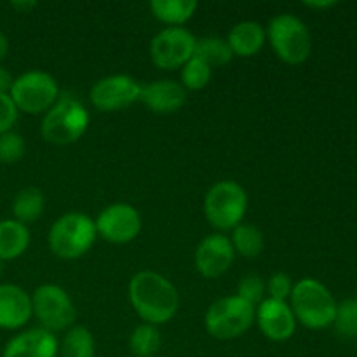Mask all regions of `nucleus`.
<instances>
[{
  "label": "nucleus",
  "instance_id": "f257e3e1",
  "mask_svg": "<svg viewBox=\"0 0 357 357\" xmlns=\"http://www.w3.org/2000/svg\"><path fill=\"white\" fill-rule=\"evenodd\" d=\"M129 302L146 324H166L180 309V295L173 282L159 272L142 271L129 281Z\"/></svg>",
  "mask_w": 357,
  "mask_h": 357
},
{
  "label": "nucleus",
  "instance_id": "f03ea898",
  "mask_svg": "<svg viewBox=\"0 0 357 357\" xmlns=\"http://www.w3.org/2000/svg\"><path fill=\"white\" fill-rule=\"evenodd\" d=\"M289 307L295 319L309 330H326L333 326L337 300L317 279L305 278L293 284Z\"/></svg>",
  "mask_w": 357,
  "mask_h": 357
},
{
  "label": "nucleus",
  "instance_id": "7ed1b4c3",
  "mask_svg": "<svg viewBox=\"0 0 357 357\" xmlns=\"http://www.w3.org/2000/svg\"><path fill=\"white\" fill-rule=\"evenodd\" d=\"M96 236L93 218L84 213H66L52 223L47 244L52 255L61 260H77L93 248Z\"/></svg>",
  "mask_w": 357,
  "mask_h": 357
},
{
  "label": "nucleus",
  "instance_id": "20e7f679",
  "mask_svg": "<svg viewBox=\"0 0 357 357\" xmlns=\"http://www.w3.org/2000/svg\"><path fill=\"white\" fill-rule=\"evenodd\" d=\"M272 51L288 65H302L312 52V35L300 17L279 14L272 17L267 28Z\"/></svg>",
  "mask_w": 357,
  "mask_h": 357
},
{
  "label": "nucleus",
  "instance_id": "39448f33",
  "mask_svg": "<svg viewBox=\"0 0 357 357\" xmlns=\"http://www.w3.org/2000/svg\"><path fill=\"white\" fill-rule=\"evenodd\" d=\"M89 126V114L73 98L58 100L42 119V138L52 145H70L84 136Z\"/></svg>",
  "mask_w": 357,
  "mask_h": 357
},
{
  "label": "nucleus",
  "instance_id": "423d86ee",
  "mask_svg": "<svg viewBox=\"0 0 357 357\" xmlns=\"http://www.w3.org/2000/svg\"><path fill=\"white\" fill-rule=\"evenodd\" d=\"M248 209V194L237 181L223 180L213 185L204 197L206 220L216 230H234Z\"/></svg>",
  "mask_w": 357,
  "mask_h": 357
},
{
  "label": "nucleus",
  "instance_id": "0eeeda50",
  "mask_svg": "<svg viewBox=\"0 0 357 357\" xmlns=\"http://www.w3.org/2000/svg\"><path fill=\"white\" fill-rule=\"evenodd\" d=\"M255 309L239 296H223L209 305L204 316L206 331L216 340H234L255 323Z\"/></svg>",
  "mask_w": 357,
  "mask_h": 357
},
{
  "label": "nucleus",
  "instance_id": "6e6552de",
  "mask_svg": "<svg viewBox=\"0 0 357 357\" xmlns=\"http://www.w3.org/2000/svg\"><path fill=\"white\" fill-rule=\"evenodd\" d=\"M9 96L17 112L30 115L45 114L59 100V87L51 73L31 70L14 79Z\"/></svg>",
  "mask_w": 357,
  "mask_h": 357
},
{
  "label": "nucleus",
  "instance_id": "1a4fd4ad",
  "mask_svg": "<svg viewBox=\"0 0 357 357\" xmlns=\"http://www.w3.org/2000/svg\"><path fill=\"white\" fill-rule=\"evenodd\" d=\"M31 312L40 321L42 328L51 333L73 326L77 309L68 293L56 284H42L31 295Z\"/></svg>",
  "mask_w": 357,
  "mask_h": 357
},
{
  "label": "nucleus",
  "instance_id": "9d476101",
  "mask_svg": "<svg viewBox=\"0 0 357 357\" xmlns=\"http://www.w3.org/2000/svg\"><path fill=\"white\" fill-rule=\"evenodd\" d=\"M197 38L183 26L164 28L150 42V58L160 70L181 68L194 58Z\"/></svg>",
  "mask_w": 357,
  "mask_h": 357
},
{
  "label": "nucleus",
  "instance_id": "9b49d317",
  "mask_svg": "<svg viewBox=\"0 0 357 357\" xmlns=\"http://www.w3.org/2000/svg\"><path fill=\"white\" fill-rule=\"evenodd\" d=\"M96 234L112 244H128L138 237L142 230V216L138 209L126 202L107 206L98 215Z\"/></svg>",
  "mask_w": 357,
  "mask_h": 357
},
{
  "label": "nucleus",
  "instance_id": "f8f14e48",
  "mask_svg": "<svg viewBox=\"0 0 357 357\" xmlns=\"http://www.w3.org/2000/svg\"><path fill=\"white\" fill-rule=\"evenodd\" d=\"M142 86L129 75L103 77L91 87V103L100 112H115L139 101Z\"/></svg>",
  "mask_w": 357,
  "mask_h": 357
},
{
  "label": "nucleus",
  "instance_id": "ddd939ff",
  "mask_svg": "<svg viewBox=\"0 0 357 357\" xmlns=\"http://www.w3.org/2000/svg\"><path fill=\"white\" fill-rule=\"evenodd\" d=\"M234 251L230 237L223 234H211L199 243L195 250V267L206 279H216L225 274L234 264Z\"/></svg>",
  "mask_w": 357,
  "mask_h": 357
},
{
  "label": "nucleus",
  "instance_id": "4468645a",
  "mask_svg": "<svg viewBox=\"0 0 357 357\" xmlns=\"http://www.w3.org/2000/svg\"><path fill=\"white\" fill-rule=\"evenodd\" d=\"M261 333L272 342H286L295 335L296 319L288 302L265 298L255 312Z\"/></svg>",
  "mask_w": 357,
  "mask_h": 357
},
{
  "label": "nucleus",
  "instance_id": "2eb2a0df",
  "mask_svg": "<svg viewBox=\"0 0 357 357\" xmlns=\"http://www.w3.org/2000/svg\"><path fill=\"white\" fill-rule=\"evenodd\" d=\"M59 342L44 328H31L7 342L2 357H58Z\"/></svg>",
  "mask_w": 357,
  "mask_h": 357
},
{
  "label": "nucleus",
  "instance_id": "dca6fc26",
  "mask_svg": "<svg viewBox=\"0 0 357 357\" xmlns=\"http://www.w3.org/2000/svg\"><path fill=\"white\" fill-rule=\"evenodd\" d=\"M139 101L155 114H174L187 101V91L176 80H155L142 86Z\"/></svg>",
  "mask_w": 357,
  "mask_h": 357
},
{
  "label": "nucleus",
  "instance_id": "f3484780",
  "mask_svg": "<svg viewBox=\"0 0 357 357\" xmlns=\"http://www.w3.org/2000/svg\"><path fill=\"white\" fill-rule=\"evenodd\" d=\"M31 316V296L16 284H0V328H23Z\"/></svg>",
  "mask_w": 357,
  "mask_h": 357
},
{
  "label": "nucleus",
  "instance_id": "a211bd4d",
  "mask_svg": "<svg viewBox=\"0 0 357 357\" xmlns=\"http://www.w3.org/2000/svg\"><path fill=\"white\" fill-rule=\"evenodd\" d=\"M265 40H267V33L257 21H241L230 30L229 38H227L234 54L241 58H250L257 54L264 47Z\"/></svg>",
  "mask_w": 357,
  "mask_h": 357
},
{
  "label": "nucleus",
  "instance_id": "6ab92c4d",
  "mask_svg": "<svg viewBox=\"0 0 357 357\" xmlns=\"http://www.w3.org/2000/svg\"><path fill=\"white\" fill-rule=\"evenodd\" d=\"M30 244V230L16 220L0 222V260H14L26 251Z\"/></svg>",
  "mask_w": 357,
  "mask_h": 357
},
{
  "label": "nucleus",
  "instance_id": "aec40b11",
  "mask_svg": "<svg viewBox=\"0 0 357 357\" xmlns=\"http://www.w3.org/2000/svg\"><path fill=\"white\" fill-rule=\"evenodd\" d=\"M152 14L169 28L183 26L197 10L195 0H152L150 2Z\"/></svg>",
  "mask_w": 357,
  "mask_h": 357
},
{
  "label": "nucleus",
  "instance_id": "412c9836",
  "mask_svg": "<svg viewBox=\"0 0 357 357\" xmlns=\"http://www.w3.org/2000/svg\"><path fill=\"white\" fill-rule=\"evenodd\" d=\"M45 208V199L42 190L35 187H26L16 194L13 201L14 220L23 225L37 222Z\"/></svg>",
  "mask_w": 357,
  "mask_h": 357
},
{
  "label": "nucleus",
  "instance_id": "4be33fe9",
  "mask_svg": "<svg viewBox=\"0 0 357 357\" xmlns=\"http://www.w3.org/2000/svg\"><path fill=\"white\" fill-rule=\"evenodd\" d=\"M194 58L201 59L213 68V66H223L232 61L234 52L227 38L204 37L197 38V42H195Z\"/></svg>",
  "mask_w": 357,
  "mask_h": 357
},
{
  "label": "nucleus",
  "instance_id": "5701e85b",
  "mask_svg": "<svg viewBox=\"0 0 357 357\" xmlns=\"http://www.w3.org/2000/svg\"><path fill=\"white\" fill-rule=\"evenodd\" d=\"M234 251L244 258H257L264 251V232L257 225L251 223H241L232 230L230 237Z\"/></svg>",
  "mask_w": 357,
  "mask_h": 357
},
{
  "label": "nucleus",
  "instance_id": "b1692460",
  "mask_svg": "<svg viewBox=\"0 0 357 357\" xmlns=\"http://www.w3.org/2000/svg\"><path fill=\"white\" fill-rule=\"evenodd\" d=\"M94 337L86 326H72L59 344L61 357H94Z\"/></svg>",
  "mask_w": 357,
  "mask_h": 357
},
{
  "label": "nucleus",
  "instance_id": "393cba45",
  "mask_svg": "<svg viewBox=\"0 0 357 357\" xmlns=\"http://www.w3.org/2000/svg\"><path fill=\"white\" fill-rule=\"evenodd\" d=\"M162 338L160 331L153 324H139L132 330L129 338V349L136 357H153L159 352Z\"/></svg>",
  "mask_w": 357,
  "mask_h": 357
},
{
  "label": "nucleus",
  "instance_id": "a878e982",
  "mask_svg": "<svg viewBox=\"0 0 357 357\" xmlns=\"http://www.w3.org/2000/svg\"><path fill=\"white\" fill-rule=\"evenodd\" d=\"M213 75L211 66L197 58H192L181 66V86L185 91H201L209 84Z\"/></svg>",
  "mask_w": 357,
  "mask_h": 357
},
{
  "label": "nucleus",
  "instance_id": "bb28decb",
  "mask_svg": "<svg viewBox=\"0 0 357 357\" xmlns=\"http://www.w3.org/2000/svg\"><path fill=\"white\" fill-rule=\"evenodd\" d=\"M333 326L342 338H357V298H347L337 303Z\"/></svg>",
  "mask_w": 357,
  "mask_h": 357
},
{
  "label": "nucleus",
  "instance_id": "cd10ccee",
  "mask_svg": "<svg viewBox=\"0 0 357 357\" xmlns=\"http://www.w3.org/2000/svg\"><path fill=\"white\" fill-rule=\"evenodd\" d=\"M265 282L258 274H248L241 279L239 286H237V296L253 305L257 309L261 302H264L265 295Z\"/></svg>",
  "mask_w": 357,
  "mask_h": 357
},
{
  "label": "nucleus",
  "instance_id": "c85d7f7f",
  "mask_svg": "<svg viewBox=\"0 0 357 357\" xmlns=\"http://www.w3.org/2000/svg\"><path fill=\"white\" fill-rule=\"evenodd\" d=\"M24 139L17 132H3L0 135V162L13 164L17 162L24 155Z\"/></svg>",
  "mask_w": 357,
  "mask_h": 357
},
{
  "label": "nucleus",
  "instance_id": "c756f323",
  "mask_svg": "<svg viewBox=\"0 0 357 357\" xmlns=\"http://www.w3.org/2000/svg\"><path fill=\"white\" fill-rule=\"evenodd\" d=\"M265 289L268 293V298L279 300V302H286V300L291 296L293 291V282L291 278L284 272H278V274H272L271 279L265 284Z\"/></svg>",
  "mask_w": 357,
  "mask_h": 357
},
{
  "label": "nucleus",
  "instance_id": "7c9ffc66",
  "mask_svg": "<svg viewBox=\"0 0 357 357\" xmlns=\"http://www.w3.org/2000/svg\"><path fill=\"white\" fill-rule=\"evenodd\" d=\"M17 121V108L9 94H0V135L9 132Z\"/></svg>",
  "mask_w": 357,
  "mask_h": 357
},
{
  "label": "nucleus",
  "instance_id": "2f4dec72",
  "mask_svg": "<svg viewBox=\"0 0 357 357\" xmlns=\"http://www.w3.org/2000/svg\"><path fill=\"white\" fill-rule=\"evenodd\" d=\"M13 75L7 72L3 66H0V94H9L10 87H13Z\"/></svg>",
  "mask_w": 357,
  "mask_h": 357
},
{
  "label": "nucleus",
  "instance_id": "473e14b6",
  "mask_svg": "<svg viewBox=\"0 0 357 357\" xmlns=\"http://www.w3.org/2000/svg\"><path fill=\"white\" fill-rule=\"evenodd\" d=\"M7 51H9V40H7L6 33L0 30V59H3L7 56Z\"/></svg>",
  "mask_w": 357,
  "mask_h": 357
},
{
  "label": "nucleus",
  "instance_id": "72a5a7b5",
  "mask_svg": "<svg viewBox=\"0 0 357 357\" xmlns=\"http://www.w3.org/2000/svg\"><path fill=\"white\" fill-rule=\"evenodd\" d=\"M305 6L312 9H328V7L337 6V2H305Z\"/></svg>",
  "mask_w": 357,
  "mask_h": 357
},
{
  "label": "nucleus",
  "instance_id": "f704fd0d",
  "mask_svg": "<svg viewBox=\"0 0 357 357\" xmlns=\"http://www.w3.org/2000/svg\"><path fill=\"white\" fill-rule=\"evenodd\" d=\"M35 6H37L35 2H13V7H16V9H20V10H24V13L30 9H33Z\"/></svg>",
  "mask_w": 357,
  "mask_h": 357
},
{
  "label": "nucleus",
  "instance_id": "c9c22d12",
  "mask_svg": "<svg viewBox=\"0 0 357 357\" xmlns=\"http://www.w3.org/2000/svg\"><path fill=\"white\" fill-rule=\"evenodd\" d=\"M0 272H2V260H0Z\"/></svg>",
  "mask_w": 357,
  "mask_h": 357
}]
</instances>
